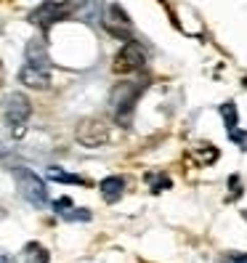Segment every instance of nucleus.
<instances>
[{
	"instance_id": "6ab92c4d",
	"label": "nucleus",
	"mask_w": 247,
	"mask_h": 263,
	"mask_svg": "<svg viewBox=\"0 0 247 263\" xmlns=\"http://www.w3.org/2000/svg\"><path fill=\"white\" fill-rule=\"evenodd\" d=\"M229 186H231V197H239L242 189H239V176H231L229 178Z\"/></svg>"
},
{
	"instance_id": "9d476101",
	"label": "nucleus",
	"mask_w": 247,
	"mask_h": 263,
	"mask_svg": "<svg viewBox=\"0 0 247 263\" xmlns=\"http://www.w3.org/2000/svg\"><path fill=\"white\" fill-rule=\"evenodd\" d=\"M27 64H35V67L51 69L48 51H45V43H43V40H32V43L27 45Z\"/></svg>"
},
{
	"instance_id": "39448f33",
	"label": "nucleus",
	"mask_w": 247,
	"mask_h": 263,
	"mask_svg": "<svg viewBox=\"0 0 247 263\" xmlns=\"http://www.w3.org/2000/svg\"><path fill=\"white\" fill-rule=\"evenodd\" d=\"M74 11L72 3H56V0H45V3H40L32 13H29V22L48 29L51 24L61 22V19H69V13Z\"/></svg>"
},
{
	"instance_id": "4be33fe9",
	"label": "nucleus",
	"mask_w": 247,
	"mask_h": 263,
	"mask_svg": "<svg viewBox=\"0 0 247 263\" xmlns=\"http://www.w3.org/2000/svg\"><path fill=\"white\" fill-rule=\"evenodd\" d=\"M6 154H8V146H3V144H0V157H6Z\"/></svg>"
},
{
	"instance_id": "ddd939ff",
	"label": "nucleus",
	"mask_w": 247,
	"mask_h": 263,
	"mask_svg": "<svg viewBox=\"0 0 247 263\" xmlns=\"http://www.w3.org/2000/svg\"><path fill=\"white\" fill-rule=\"evenodd\" d=\"M48 178H51V181H61V183H85V178L72 176V173H64V170H59V167H51V170H48Z\"/></svg>"
},
{
	"instance_id": "1a4fd4ad",
	"label": "nucleus",
	"mask_w": 247,
	"mask_h": 263,
	"mask_svg": "<svg viewBox=\"0 0 247 263\" xmlns=\"http://www.w3.org/2000/svg\"><path fill=\"white\" fill-rule=\"evenodd\" d=\"M99 192H101V197L106 199V202H117V199L122 197V192H125V181H122L120 176H109V178H104L101 183H99Z\"/></svg>"
},
{
	"instance_id": "0eeeda50",
	"label": "nucleus",
	"mask_w": 247,
	"mask_h": 263,
	"mask_svg": "<svg viewBox=\"0 0 247 263\" xmlns=\"http://www.w3.org/2000/svg\"><path fill=\"white\" fill-rule=\"evenodd\" d=\"M104 27H106V32H112L115 37L120 40H133V22L128 16V11L112 3V6H106V13H104Z\"/></svg>"
},
{
	"instance_id": "f3484780",
	"label": "nucleus",
	"mask_w": 247,
	"mask_h": 263,
	"mask_svg": "<svg viewBox=\"0 0 247 263\" xmlns=\"http://www.w3.org/2000/svg\"><path fill=\"white\" fill-rule=\"evenodd\" d=\"M199 160H205V162H215V160H218V152H215V149L207 144V149H199Z\"/></svg>"
},
{
	"instance_id": "b1692460",
	"label": "nucleus",
	"mask_w": 247,
	"mask_h": 263,
	"mask_svg": "<svg viewBox=\"0 0 247 263\" xmlns=\"http://www.w3.org/2000/svg\"><path fill=\"white\" fill-rule=\"evenodd\" d=\"M244 218H247V210H244Z\"/></svg>"
},
{
	"instance_id": "f8f14e48",
	"label": "nucleus",
	"mask_w": 247,
	"mask_h": 263,
	"mask_svg": "<svg viewBox=\"0 0 247 263\" xmlns=\"http://www.w3.org/2000/svg\"><path fill=\"white\" fill-rule=\"evenodd\" d=\"M221 115H223V122H226V130H234L239 125V115H237V104L234 101H226L221 106Z\"/></svg>"
},
{
	"instance_id": "2eb2a0df",
	"label": "nucleus",
	"mask_w": 247,
	"mask_h": 263,
	"mask_svg": "<svg viewBox=\"0 0 247 263\" xmlns=\"http://www.w3.org/2000/svg\"><path fill=\"white\" fill-rule=\"evenodd\" d=\"M229 138H231V141H234L239 149L247 152V130H237V128H234V130H229Z\"/></svg>"
},
{
	"instance_id": "aec40b11",
	"label": "nucleus",
	"mask_w": 247,
	"mask_h": 263,
	"mask_svg": "<svg viewBox=\"0 0 247 263\" xmlns=\"http://www.w3.org/2000/svg\"><path fill=\"white\" fill-rule=\"evenodd\" d=\"M231 263H247V253H234L231 255Z\"/></svg>"
},
{
	"instance_id": "f03ea898",
	"label": "nucleus",
	"mask_w": 247,
	"mask_h": 263,
	"mask_svg": "<svg viewBox=\"0 0 247 263\" xmlns=\"http://www.w3.org/2000/svg\"><path fill=\"white\" fill-rule=\"evenodd\" d=\"M29 115H32V101H29L24 93H19V90L6 93V99H3V117H6V122L11 125V133L16 138H22L27 133Z\"/></svg>"
},
{
	"instance_id": "6e6552de",
	"label": "nucleus",
	"mask_w": 247,
	"mask_h": 263,
	"mask_svg": "<svg viewBox=\"0 0 247 263\" xmlns=\"http://www.w3.org/2000/svg\"><path fill=\"white\" fill-rule=\"evenodd\" d=\"M19 83L32 88V90H45L51 85V69L45 67H35V64H24L19 72Z\"/></svg>"
},
{
	"instance_id": "5701e85b",
	"label": "nucleus",
	"mask_w": 247,
	"mask_h": 263,
	"mask_svg": "<svg viewBox=\"0 0 247 263\" xmlns=\"http://www.w3.org/2000/svg\"><path fill=\"white\" fill-rule=\"evenodd\" d=\"M242 83H244V88H247V74H244V77H242Z\"/></svg>"
},
{
	"instance_id": "423d86ee",
	"label": "nucleus",
	"mask_w": 247,
	"mask_h": 263,
	"mask_svg": "<svg viewBox=\"0 0 247 263\" xmlns=\"http://www.w3.org/2000/svg\"><path fill=\"white\" fill-rule=\"evenodd\" d=\"M144 64H146L144 48H141L136 40H125V45H122V48L117 51V56H115L112 69L120 72V74H130V72H138Z\"/></svg>"
},
{
	"instance_id": "a211bd4d",
	"label": "nucleus",
	"mask_w": 247,
	"mask_h": 263,
	"mask_svg": "<svg viewBox=\"0 0 247 263\" xmlns=\"http://www.w3.org/2000/svg\"><path fill=\"white\" fill-rule=\"evenodd\" d=\"M67 208H72V199L69 197H61V199H56V202H53V210H59V213H64Z\"/></svg>"
},
{
	"instance_id": "dca6fc26",
	"label": "nucleus",
	"mask_w": 247,
	"mask_h": 263,
	"mask_svg": "<svg viewBox=\"0 0 247 263\" xmlns=\"http://www.w3.org/2000/svg\"><path fill=\"white\" fill-rule=\"evenodd\" d=\"M61 215H64L67 221H88V218H90V213H88V210H74V213L64 210V213H61Z\"/></svg>"
},
{
	"instance_id": "f257e3e1",
	"label": "nucleus",
	"mask_w": 247,
	"mask_h": 263,
	"mask_svg": "<svg viewBox=\"0 0 247 263\" xmlns=\"http://www.w3.org/2000/svg\"><path fill=\"white\" fill-rule=\"evenodd\" d=\"M146 90L144 80H125V83H117L109 93V106H112V115L120 125H130L133 112H136V101L141 99V93Z\"/></svg>"
},
{
	"instance_id": "4468645a",
	"label": "nucleus",
	"mask_w": 247,
	"mask_h": 263,
	"mask_svg": "<svg viewBox=\"0 0 247 263\" xmlns=\"http://www.w3.org/2000/svg\"><path fill=\"white\" fill-rule=\"evenodd\" d=\"M149 181H151V192L154 194L170 189V178H167V176H149Z\"/></svg>"
},
{
	"instance_id": "9b49d317",
	"label": "nucleus",
	"mask_w": 247,
	"mask_h": 263,
	"mask_svg": "<svg viewBox=\"0 0 247 263\" xmlns=\"http://www.w3.org/2000/svg\"><path fill=\"white\" fill-rule=\"evenodd\" d=\"M24 260H27V263H48V260H51V253L45 250L43 245L29 242V245L24 247Z\"/></svg>"
},
{
	"instance_id": "7ed1b4c3",
	"label": "nucleus",
	"mask_w": 247,
	"mask_h": 263,
	"mask_svg": "<svg viewBox=\"0 0 247 263\" xmlns=\"http://www.w3.org/2000/svg\"><path fill=\"white\" fill-rule=\"evenodd\" d=\"M13 181H16V186L22 192V197L27 199L29 205H35V208H45L48 205V189H45V181L32 173L29 167H13Z\"/></svg>"
},
{
	"instance_id": "20e7f679",
	"label": "nucleus",
	"mask_w": 247,
	"mask_h": 263,
	"mask_svg": "<svg viewBox=\"0 0 247 263\" xmlns=\"http://www.w3.org/2000/svg\"><path fill=\"white\" fill-rule=\"evenodd\" d=\"M74 136H77V141H80L83 146L99 149V146H104L106 141H109V125H106L101 117H85V120L77 122Z\"/></svg>"
},
{
	"instance_id": "412c9836",
	"label": "nucleus",
	"mask_w": 247,
	"mask_h": 263,
	"mask_svg": "<svg viewBox=\"0 0 247 263\" xmlns=\"http://www.w3.org/2000/svg\"><path fill=\"white\" fill-rule=\"evenodd\" d=\"M0 263H13V258H8V255H3V253H0Z\"/></svg>"
}]
</instances>
